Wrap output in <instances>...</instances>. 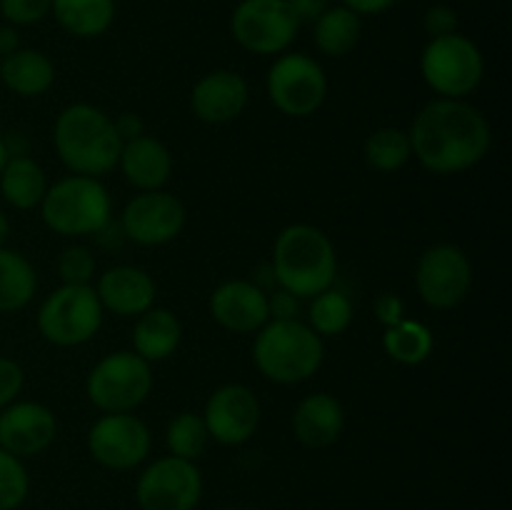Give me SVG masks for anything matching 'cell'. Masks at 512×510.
I'll list each match as a JSON object with an SVG mask.
<instances>
[{
  "label": "cell",
  "mask_w": 512,
  "mask_h": 510,
  "mask_svg": "<svg viewBox=\"0 0 512 510\" xmlns=\"http://www.w3.org/2000/svg\"><path fill=\"white\" fill-rule=\"evenodd\" d=\"M413 158L435 175H458L488 155L493 130L488 118L465 100L435 98L408 130Z\"/></svg>",
  "instance_id": "1"
},
{
  "label": "cell",
  "mask_w": 512,
  "mask_h": 510,
  "mask_svg": "<svg viewBox=\"0 0 512 510\" xmlns=\"http://www.w3.org/2000/svg\"><path fill=\"white\" fill-rule=\"evenodd\" d=\"M53 145L73 175L103 178L118 168L123 140L108 113L90 103H73L55 118Z\"/></svg>",
  "instance_id": "2"
},
{
  "label": "cell",
  "mask_w": 512,
  "mask_h": 510,
  "mask_svg": "<svg viewBox=\"0 0 512 510\" xmlns=\"http://www.w3.org/2000/svg\"><path fill=\"white\" fill-rule=\"evenodd\" d=\"M270 268L278 288L305 300L333 288L338 255L323 230L310 223H293L275 238Z\"/></svg>",
  "instance_id": "3"
},
{
  "label": "cell",
  "mask_w": 512,
  "mask_h": 510,
  "mask_svg": "<svg viewBox=\"0 0 512 510\" xmlns=\"http://www.w3.org/2000/svg\"><path fill=\"white\" fill-rule=\"evenodd\" d=\"M325 358L323 338L303 320H268L255 333L253 360L260 375L278 385L313 378Z\"/></svg>",
  "instance_id": "4"
},
{
  "label": "cell",
  "mask_w": 512,
  "mask_h": 510,
  "mask_svg": "<svg viewBox=\"0 0 512 510\" xmlns=\"http://www.w3.org/2000/svg\"><path fill=\"white\" fill-rule=\"evenodd\" d=\"M40 215L63 238H93L113 218V200L100 178L70 173L48 185Z\"/></svg>",
  "instance_id": "5"
},
{
  "label": "cell",
  "mask_w": 512,
  "mask_h": 510,
  "mask_svg": "<svg viewBox=\"0 0 512 510\" xmlns=\"http://www.w3.org/2000/svg\"><path fill=\"white\" fill-rule=\"evenodd\" d=\"M103 305L93 285L63 283L40 303L35 323L43 340L58 348L90 343L103 325Z\"/></svg>",
  "instance_id": "6"
},
{
  "label": "cell",
  "mask_w": 512,
  "mask_h": 510,
  "mask_svg": "<svg viewBox=\"0 0 512 510\" xmlns=\"http://www.w3.org/2000/svg\"><path fill=\"white\" fill-rule=\"evenodd\" d=\"M153 390V365L133 350L100 358L85 378V395L100 413H135Z\"/></svg>",
  "instance_id": "7"
},
{
  "label": "cell",
  "mask_w": 512,
  "mask_h": 510,
  "mask_svg": "<svg viewBox=\"0 0 512 510\" xmlns=\"http://www.w3.org/2000/svg\"><path fill=\"white\" fill-rule=\"evenodd\" d=\"M420 73L435 95L465 100V95L473 93L483 80V53L473 40L460 33L430 38L420 55Z\"/></svg>",
  "instance_id": "8"
},
{
  "label": "cell",
  "mask_w": 512,
  "mask_h": 510,
  "mask_svg": "<svg viewBox=\"0 0 512 510\" xmlns=\"http://www.w3.org/2000/svg\"><path fill=\"white\" fill-rule=\"evenodd\" d=\"M268 98L288 118L318 113L328 98V75L323 65L305 53H283L268 70Z\"/></svg>",
  "instance_id": "9"
},
{
  "label": "cell",
  "mask_w": 512,
  "mask_h": 510,
  "mask_svg": "<svg viewBox=\"0 0 512 510\" xmlns=\"http://www.w3.org/2000/svg\"><path fill=\"white\" fill-rule=\"evenodd\" d=\"M203 488V473L193 460L163 455L140 470L135 500L140 510H195Z\"/></svg>",
  "instance_id": "10"
},
{
  "label": "cell",
  "mask_w": 512,
  "mask_h": 510,
  "mask_svg": "<svg viewBox=\"0 0 512 510\" xmlns=\"http://www.w3.org/2000/svg\"><path fill=\"white\" fill-rule=\"evenodd\" d=\"M473 288V263L463 248L438 243L425 250L415 265V290L433 310L458 308Z\"/></svg>",
  "instance_id": "11"
},
{
  "label": "cell",
  "mask_w": 512,
  "mask_h": 510,
  "mask_svg": "<svg viewBox=\"0 0 512 510\" xmlns=\"http://www.w3.org/2000/svg\"><path fill=\"white\" fill-rule=\"evenodd\" d=\"M298 28L300 23L285 0H243L230 18L233 38L255 55L285 53Z\"/></svg>",
  "instance_id": "12"
},
{
  "label": "cell",
  "mask_w": 512,
  "mask_h": 510,
  "mask_svg": "<svg viewBox=\"0 0 512 510\" xmlns=\"http://www.w3.org/2000/svg\"><path fill=\"white\" fill-rule=\"evenodd\" d=\"M153 435L133 413H103L88 430V453L108 470H133L148 460Z\"/></svg>",
  "instance_id": "13"
},
{
  "label": "cell",
  "mask_w": 512,
  "mask_h": 510,
  "mask_svg": "<svg viewBox=\"0 0 512 510\" xmlns=\"http://www.w3.org/2000/svg\"><path fill=\"white\" fill-rule=\"evenodd\" d=\"M185 205L178 195L168 190H145L120 213V228H123L125 240L143 248H158V245L173 243L185 228Z\"/></svg>",
  "instance_id": "14"
},
{
  "label": "cell",
  "mask_w": 512,
  "mask_h": 510,
  "mask_svg": "<svg viewBox=\"0 0 512 510\" xmlns=\"http://www.w3.org/2000/svg\"><path fill=\"white\" fill-rule=\"evenodd\" d=\"M210 440L220 445H243L258 433L260 403L253 390L243 383H225L210 393L203 408Z\"/></svg>",
  "instance_id": "15"
},
{
  "label": "cell",
  "mask_w": 512,
  "mask_h": 510,
  "mask_svg": "<svg viewBox=\"0 0 512 510\" xmlns=\"http://www.w3.org/2000/svg\"><path fill=\"white\" fill-rule=\"evenodd\" d=\"M58 435L53 410L35 400H13L0 410V448L25 460L45 453Z\"/></svg>",
  "instance_id": "16"
},
{
  "label": "cell",
  "mask_w": 512,
  "mask_h": 510,
  "mask_svg": "<svg viewBox=\"0 0 512 510\" xmlns=\"http://www.w3.org/2000/svg\"><path fill=\"white\" fill-rule=\"evenodd\" d=\"M210 315L220 328L238 335L258 333L270 320L268 293L253 280H225L210 295Z\"/></svg>",
  "instance_id": "17"
},
{
  "label": "cell",
  "mask_w": 512,
  "mask_h": 510,
  "mask_svg": "<svg viewBox=\"0 0 512 510\" xmlns=\"http://www.w3.org/2000/svg\"><path fill=\"white\" fill-rule=\"evenodd\" d=\"M93 288L103 310H110L118 318H138L153 308L158 295L153 275L138 265H113L98 275Z\"/></svg>",
  "instance_id": "18"
},
{
  "label": "cell",
  "mask_w": 512,
  "mask_h": 510,
  "mask_svg": "<svg viewBox=\"0 0 512 510\" xmlns=\"http://www.w3.org/2000/svg\"><path fill=\"white\" fill-rule=\"evenodd\" d=\"M248 83L235 70H213L193 85L190 110L208 125H225L243 115L248 105Z\"/></svg>",
  "instance_id": "19"
},
{
  "label": "cell",
  "mask_w": 512,
  "mask_h": 510,
  "mask_svg": "<svg viewBox=\"0 0 512 510\" xmlns=\"http://www.w3.org/2000/svg\"><path fill=\"white\" fill-rule=\"evenodd\" d=\"M118 168L128 185H133L138 193L163 190L173 175V155L163 140L143 133L133 140H125L120 148Z\"/></svg>",
  "instance_id": "20"
},
{
  "label": "cell",
  "mask_w": 512,
  "mask_h": 510,
  "mask_svg": "<svg viewBox=\"0 0 512 510\" xmlns=\"http://www.w3.org/2000/svg\"><path fill=\"white\" fill-rule=\"evenodd\" d=\"M293 435L300 445L310 450L330 448L338 443L345 430V410L335 395L313 393L305 395L293 410Z\"/></svg>",
  "instance_id": "21"
},
{
  "label": "cell",
  "mask_w": 512,
  "mask_h": 510,
  "mask_svg": "<svg viewBox=\"0 0 512 510\" xmlns=\"http://www.w3.org/2000/svg\"><path fill=\"white\" fill-rule=\"evenodd\" d=\"M183 340V325L178 315L168 308H150L135 318L133 325V353L153 363H163L178 350Z\"/></svg>",
  "instance_id": "22"
},
{
  "label": "cell",
  "mask_w": 512,
  "mask_h": 510,
  "mask_svg": "<svg viewBox=\"0 0 512 510\" xmlns=\"http://www.w3.org/2000/svg\"><path fill=\"white\" fill-rule=\"evenodd\" d=\"M0 80L20 98H40L55 83V65L35 48H18L0 58Z\"/></svg>",
  "instance_id": "23"
},
{
  "label": "cell",
  "mask_w": 512,
  "mask_h": 510,
  "mask_svg": "<svg viewBox=\"0 0 512 510\" xmlns=\"http://www.w3.org/2000/svg\"><path fill=\"white\" fill-rule=\"evenodd\" d=\"M48 175L43 165L30 155L10 153L3 173H0V195L15 210L40 208L43 195L48 190Z\"/></svg>",
  "instance_id": "24"
},
{
  "label": "cell",
  "mask_w": 512,
  "mask_h": 510,
  "mask_svg": "<svg viewBox=\"0 0 512 510\" xmlns=\"http://www.w3.org/2000/svg\"><path fill=\"white\" fill-rule=\"evenodd\" d=\"M55 20L75 38H95L110 28L115 18L113 0H53Z\"/></svg>",
  "instance_id": "25"
},
{
  "label": "cell",
  "mask_w": 512,
  "mask_h": 510,
  "mask_svg": "<svg viewBox=\"0 0 512 510\" xmlns=\"http://www.w3.org/2000/svg\"><path fill=\"white\" fill-rule=\"evenodd\" d=\"M38 290V273L23 253L0 248V313L23 310Z\"/></svg>",
  "instance_id": "26"
},
{
  "label": "cell",
  "mask_w": 512,
  "mask_h": 510,
  "mask_svg": "<svg viewBox=\"0 0 512 510\" xmlns=\"http://www.w3.org/2000/svg\"><path fill=\"white\" fill-rule=\"evenodd\" d=\"M433 330L420 320L403 318L383 333V350L390 360L400 365H420L433 355Z\"/></svg>",
  "instance_id": "27"
},
{
  "label": "cell",
  "mask_w": 512,
  "mask_h": 510,
  "mask_svg": "<svg viewBox=\"0 0 512 510\" xmlns=\"http://www.w3.org/2000/svg\"><path fill=\"white\" fill-rule=\"evenodd\" d=\"M313 38L320 53L330 58H343L360 40V15H355L345 5L328 8L313 23Z\"/></svg>",
  "instance_id": "28"
},
{
  "label": "cell",
  "mask_w": 512,
  "mask_h": 510,
  "mask_svg": "<svg viewBox=\"0 0 512 510\" xmlns=\"http://www.w3.org/2000/svg\"><path fill=\"white\" fill-rule=\"evenodd\" d=\"M365 163L378 173H398L413 158L410 138L400 128H378L368 135L363 145Z\"/></svg>",
  "instance_id": "29"
},
{
  "label": "cell",
  "mask_w": 512,
  "mask_h": 510,
  "mask_svg": "<svg viewBox=\"0 0 512 510\" xmlns=\"http://www.w3.org/2000/svg\"><path fill=\"white\" fill-rule=\"evenodd\" d=\"M308 300V325L320 338H335L353 323V303L340 290L328 288Z\"/></svg>",
  "instance_id": "30"
},
{
  "label": "cell",
  "mask_w": 512,
  "mask_h": 510,
  "mask_svg": "<svg viewBox=\"0 0 512 510\" xmlns=\"http://www.w3.org/2000/svg\"><path fill=\"white\" fill-rule=\"evenodd\" d=\"M165 445H168V455H175V458L193 460V463L203 458L210 445L203 415L193 413V410H183L175 415L165 428Z\"/></svg>",
  "instance_id": "31"
},
{
  "label": "cell",
  "mask_w": 512,
  "mask_h": 510,
  "mask_svg": "<svg viewBox=\"0 0 512 510\" xmlns=\"http://www.w3.org/2000/svg\"><path fill=\"white\" fill-rule=\"evenodd\" d=\"M30 493L28 468L13 453L0 448V510H18Z\"/></svg>",
  "instance_id": "32"
},
{
  "label": "cell",
  "mask_w": 512,
  "mask_h": 510,
  "mask_svg": "<svg viewBox=\"0 0 512 510\" xmlns=\"http://www.w3.org/2000/svg\"><path fill=\"white\" fill-rule=\"evenodd\" d=\"M95 268L93 250L85 245H68L58 258V275L68 285H93Z\"/></svg>",
  "instance_id": "33"
},
{
  "label": "cell",
  "mask_w": 512,
  "mask_h": 510,
  "mask_svg": "<svg viewBox=\"0 0 512 510\" xmlns=\"http://www.w3.org/2000/svg\"><path fill=\"white\" fill-rule=\"evenodd\" d=\"M53 0H0V13L8 25L40 23L50 13Z\"/></svg>",
  "instance_id": "34"
},
{
  "label": "cell",
  "mask_w": 512,
  "mask_h": 510,
  "mask_svg": "<svg viewBox=\"0 0 512 510\" xmlns=\"http://www.w3.org/2000/svg\"><path fill=\"white\" fill-rule=\"evenodd\" d=\"M25 385V373L13 358L0 355V410L18 400L20 390Z\"/></svg>",
  "instance_id": "35"
},
{
  "label": "cell",
  "mask_w": 512,
  "mask_h": 510,
  "mask_svg": "<svg viewBox=\"0 0 512 510\" xmlns=\"http://www.w3.org/2000/svg\"><path fill=\"white\" fill-rule=\"evenodd\" d=\"M300 305L298 295L288 293L283 288L268 290V315L270 320H298L300 318Z\"/></svg>",
  "instance_id": "36"
},
{
  "label": "cell",
  "mask_w": 512,
  "mask_h": 510,
  "mask_svg": "<svg viewBox=\"0 0 512 510\" xmlns=\"http://www.w3.org/2000/svg\"><path fill=\"white\" fill-rule=\"evenodd\" d=\"M458 28V15L448 5H433L425 13V30L430 38H443V35H453Z\"/></svg>",
  "instance_id": "37"
},
{
  "label": "cell",
  "mask_w": 512,
  "mask_h": 510,
  "mask_svg": "<svg viewBox=\"0 0 512 510\" xmlns=\"http://www.w3.org/2000/svg\"><path fill=\"white\" fill-rule=\"evenodd\" d=\"M375 318L380 320L383 328H390V325H398L400 320L405 318V303L400 295L395 293H383L378 300H375Z\"/></svg>",
  "instance_id": "38"
},
{
  "label": "cell",
  "mask_w": 512,
  "mask_h": 510,
  "mask_svg": "<svg viewBox=\"0 0 512 510\" xmlns=\"http://www.w3.org/2000/svg\"><path fill=\"white\" fill-rule=\"evenodd\" d=\"M298 23H315L328 10V0H285Z\"/></svg>",
  "instance_id": "39"
},
{
  "label": "cell",
  "mask_w": 512,
  "mask_h": 510,
  "mask_svg": "<svg viewBox=\"0 0 512 510\" xmlns=\"http://www.w3.org/2000/svg\"><path fill=\"white\" fill-rule=\"evenodd\" d=\"M113 123H115V130H118V135L123 143L125 140H133V138H138V135L145 133V123L138 113H120L118 118H113Z\"/></svg>",
  "instance_id": "40"
},
{
  "label": "cell",
  "mask_w": 512,
  "mask_h": 510,
  "mask_svg": "<svg viewBox=\"0 0 512 510\" xmlns=\"http://www.w3.org/2000/svg\"><path fill=\"white\" fill-rule=\"evenodd\" d=\"M345 8L353 10L355 15H378L383 10L393 8L395 0H343Z\"/></svg>",
  "instance_id": "41"
},
{
  "label": "cell",
  "mask_w": 512,
  "mask_h": 510,
  "mask_svg": "<svg viewBox=\"0 0 512 510\" xmlns=\"http://www.w3.org/2000/svg\"><path fill=\"white\" fill-rule=\"evenodd\" d=\"M18 48H20V40H18V30H15V25H0V58L15 53Z\"/></svg>",
  "instance_id": "42"
},
{
  "label": "cell",
  "mask_w": 512,
  "mask_h": 510,
  "mask_svg": "<svg viewBox=\"0 0 512 510\" xmlns=\"http://www.w3.org/2000/svg\"><path fill=\"white\" fill-rule=\"evenodd\" d=\"M8 235H10V220H8V215L0 210V248H5V243H8Z\"/></svg>",
  "instance_id": "43"
},
{
  "label": "cell",
  "mask_w": 512,
  "mask_h": 510,
  "mask_svg": "<svg viewBox=\"0 0 512 510\" xmlns=\"http://www.w3.org/2000/svg\"><path fill=\"white\" fill-rule=\"evenodd\" d=\"M8 158H10V148H8V143H5V140L0 138V173H3V168H5V163H8Z\"/></svg>",
  "instance_id": "44"
},
{
  "label": "cell",
  "mask_w": 512,
  "mask_h": 510,
  "mask_svg": "<svg viewBox=\"0 0 512 510\" xmlns=\"http://www.w3.org/2000/svg\"><path fill=\"white\" fill-rule=\"evenodd\" d=\"M223 510H243V508H223Z\"/></svg>",
  "instance_id": "45"
}]
</instances>
